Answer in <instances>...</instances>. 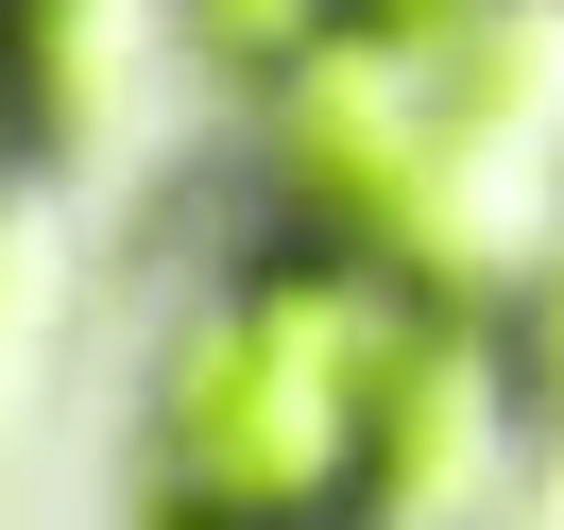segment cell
I'll return each instance as SVG.
<instances>
[{"label": "cell", "instance_id": "cell-1", "mask_svg": "<svg viewBox=\"0 0 564 530\" xmlns=\"http://www.w3.org/2000/svg\"><path fill=\"white\" fill-rule=\"evenodd\" d=\"M445 291L359 223H274L188 291L172 359L138 393L154 530H377L445 428Z\"/></svg>", "mask_w": 564, "mask_h": 530}, {"label": "cell", "instance_id": "cell-2", "mask_svg": "<svg viewBox=\"0 0 564 530\" xmlns=\"http://www.w3.org/2000/svg\"><path fill=\"white\" fill-rule=\"evenodd\" d=\"M172 35L206 52L240 104H274V86H308L343 35H377V0H172Z\"/></svg>", "mask_w": 564, "mask_h": 530}, {"label": "cell", "instance_id": "cell-3", "mask_svg": "<svg viewBox=\"0 0 564 530\" xmlns=\"http://www.w3.org/2000/svg\"><path fill=\"white\" fill-rule=\"evenodd\" d=\"M35 138H52V120H35V69H18V35H0V172H18Z\"/></svg>", "mask_w": 564, "mask_h": 530}]
</instances>
